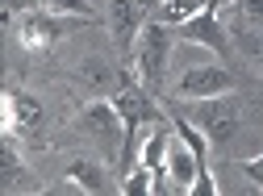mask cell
<instances>
[{"label":"cell","instance_id":"1","mask_svg":"<svg viewBox=\"0 0 263 196\" xmlns=\"http://www.w3.org/2000/svg\"><path fill=\"white\" fill-rule=\"evenodd\" d=\"M113 105L121 113V125H125V142H121V154H117V167L129 171L138 163V150H142V125H159V121H172V113L155 105L151 101V92L142 84H121L117 96H113Z\"/></svg>","mask_w":263,"mask_h":196},{"label":"cell","instance_id":"2","mask_svg":"<svg viewBox=\"0 0 263 196\" xmlns=\"http://www.w3.org/2000/svg\"><path fill=\"white\" fill-rule=\"evenodd\" d=\"M172 42H176V25L159 21V17L142 25V38H138V46H134V63H138V80H142L146 92H163Z\"/></svg>","mask_w":263,"mask_h":196},{"label":"cell","instance_id":"3","mask_svg":"<svg viewBox=\"0 0 263 196\" xmlns=\"http://www.w3.org/2000/svg\"><path fill=\"white\" fill-rule=\"evenodd\" d=\"M188 117L201 125V134L209 138V146H230L238 134V105L234 96H205V101H192Z\"/></svg>","mask_w":263,"mask_h":196},{"label":"cell","instance_id":"4","mask_svg":"<svg viewBox=\"0 0 263 196\" xmlns=\"http://www.w3.org/2000/svg\"><path fill=\"white\" fill-rule=\"evenodd\" d=\"M84 21H88V17H67V13H54V9H29V13L21 17V46L46 50V46H54L59 38H71Z\"/></svg>","mask_w":263,"mask_h":196},{"label":"cell","instance_id":"5","mask_svg":"<svg viewBox=\"0 0 263 196\" xmlns=\"http://www.w3.org/2000/svg\"><path fill=\"white\" fill-rule=\"evenodd\" d=\"M221 5H226V0H209L196 17H188L184 25H176V38H184V42H192V46H209L213 54L230 58V34H226L221 21H217V9H221Z\"/></svg>","mask_w":263,"mask_h":196},{"label":"cell","instance_id":"6","mask_svg":"<svg viewBox=\"0 0 263 196\" xmlns=\"http://www.w3.org/2000/svg\"><path fill=\"white\" fill-rule=\"evenodd\" d=\"M38 125H42V101H38L34 92L9 88V92H5V105H0V129H5V138L34 134Z\"/></svg>","mask_w":263,"mask_h":196},{"label":"cell","instance_id":"7","mask_svg":"<svg viewBox=\"0 0 263 196\" xmlns=\"http://www.w3.org/2000/svg\"><path fill=\"white\" fill-rule=\"evenodd\" d=\"M234 92V75H230L226 67H217V63H209V67H192L176 80V96L180 101H205V96H226Z\"/></svg>","mask_w":263,"mask_h":196},{"label":"cell","instance_id":"8","mask_svg":"<svg viewBox=\"0 0 263 196\" xmlns=\"http://www.w3.org/2000/svg\"><path fill=\"white\" fill-rule=\"evenodd\" d=\"M142 5L138 0H109V34H113V46H117V54L121 58H129V50L138 46V38H142Z\"/></svg>","mask_w":263,"mask_h":196},{"label":"cell","instance_id":"9","mask_svg":"<svg viewBox=\"0 0 263 196\" xmlns=\"http://www.w3.org/2000/svg\"><path fill=\"white\" fill-rule=\"evenodd\" d=\"M76 125H80V129H88V134H96L101 142H109V146L121 154L125 125H121V113H117V105H113V101H92V105H84V109H80V117H76Z\"/></svg>","mask_w":263,"mask_h":196},{"label":"cell","instance_id":"10","mask_svg":"<svg viewBox=\"0 0 263 196\" xmlns=\"http://www.w3.org/2000/svg\"><path fill=\"white\" fill-rule=\"evenodd\" d=\"M201 171H209V167H201V159H196V150L180 138H172V150H167V175H172V188L176 192H192V184H196V175Z\"/></svg>","mask_w":263,"mask_h":196},{"label":"cell","instance_id":"11","mask_svg":"<svg viewBox=\"0 0 263 196\" xmlns=\"http://www.w3.org/2000/svg\"><path fill=\"white\" fill-rule=\"evenodd\" d=\"M67 175L76 188H84V192H92V196H105L109 192V180H105V167H96L92 159H76V163H67Z\"/></svg>","mask_w":263,"mask_h":196},{"label":"cell","instance_id":"12","mask_svg":"<svg viewBox=\"0 0 263 196\" xmlns=\"http://www.w3.org/2000/svg\"><path fill=\"white\" fill-rule=\"evenodd\" d=\"M205 5H209V0H163L159 21H167V25H184L188 17H196Z\"/></svg>","mask_w":263,"mask_h":196},{"label":"cell","instance_id":"13","mask_svg":"<svg viewBox=\"0 0 263 196\" xmlns=\"http://www.w3.org/2000/svg\"><path fill=\"white\" fill-rule=\"evenodd\" d=\"M121 192L125 196H151L155 192V171L142 167V163H134V167L125 171V180H121Z\"/></svg>","mask_w":263,"mask_h":196},{"label":"cell","instance_id":"14","mask_svg":"<svg viewBox=\"0 0 263 196\" xmlns=\"http://www.w3.org/2000/svg\"><path fill=\"white\" fill-rule=\"evenodd\" d=\"M46 9H54V13H67V17H88L92 21V5L88 0H42Z\"/></svg>","mask_w":263,"mask_h":196},{"label":"cell","instance_id":"15","mask_svg":"<svg viewBox=\"0 0 263 196\" xmlns=\"http://www.w3.org/2000/svg\"><path fill=\"white\" fill-rule=\"evenodd\" d=\"M0 167H5V188H13V180H17V171H21V163H17V154H13V138H5V150H0Z\"/></svg>","mask_w":263,"mask_h":196},{"label":"cell","instance_id":"16","mask_svg":"<svg viewBox=\"0 0 263 196\" xmlns=\"http://www.w3.org/2000/svg\"><path fill=\"white\" fill-rule=\"evenodd\" d=\"M238 171H242V175H247L255 188H263V154H255V159H242V163H238Z\"/></svg>","mask_w":263,"mask_h":196},{"label":"cell","instance_id":"17","mask_svg":"<svg viewBox=\"0 0 263 196\" xmlns=\"http://www.w3.org/2000/svg\"><path fill=\"white\" fill-rule=\"evenodd\" d=\"M234 5L247 21H263V0H234Z\"/></svg>","mask_w":263,"mask_h":196},{"label":"cell","instance_id":"18","mask_svg":"<svg viewBox=\"0 0 263 196\" xmlns=\"http://www.w3.org/2000/svg\"><path fill=\"white\" fill-rule=\"evenodd\" d=\"M29 5H42V0H5V13L17 17V13H29Z\"/></svg>","mask_w":263,"mask_h":196},{"label":"cell","instance_id":"19","mask_svg":"<svg viewBox=\"0 0 263 196\" xmlns=\"http://www.w3.org/2000/svg\"><path fill=\"white\" fill-rule=\"evenodd\" d=\"M138 5H142V9H146V13H151V9H155V5H159V0H138Z\"/></svg>","mask_w":263,"mask_h":196},{"label":"cell","instance_id":"20","mask_svg":"<svg viewBox=\"0 0 263 196\" xmlns=\"http://www.w3.org/2000/svg\"><path fill=\"white\" fill-rule=\"evenodd\" d=\"M259 71H263V58H259Z\"/></svg>","mask_w":263,"mask_h":196}]
</instances>
